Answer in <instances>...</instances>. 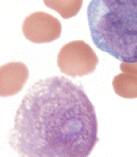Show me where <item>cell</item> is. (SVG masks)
<instances>
[{"label": "cell", "instance_id": "cell-1", "mask_svg": "<svg viewBox=\"0 0 137 157\" xmlns=\"http://www.w3.org/2000/svg\"><path fill=\"white\" fill-rule=\"evenodd\" d=\"M98 141L94 104L82 86L57 75L25 92L9 139L14 152L29 157H86Z\"/></svg>", "mask_w": 137, "mask_h": 157}, {"label": "cell", "instance_id": "cell-2", "mask_svg": "<svg viewBox=\"0 0 137 157\" xmlns=\"http://www.w3.org/2000/svg\"><path fill=\"white\" fill-rule=\"evenodd\" d=\"M86 13L98 49L121 62H137V0H92Z\"/></svg>", "mask_w": 137, "mask_h": 157}, {"label": "cell", "instance_id": "cell-3", "mask_svg": "<svg viewBox=\"0 0 137 157\" xmlns=\"http://www.w3.org/2000/svg\"><path fill=\"white\" fill-rule=\"evenodd\" d=\"M99 63L96 52L84 40L67 43L57 54V66L62 73L70 78H81L92 73Z\"/></svg>", "mask_w": 137, "mask_h": 157}, {"label": "cell", "instance_id": "cell-4", "mask_svg": "<svg viewBox=\"0 0 137 157\" xmlns=\"http://www.w3.org/2000/svg\"><path fill=\"white\" fill-rule=\"evenodd\" d=\"M22 33L34 44L51 43L60 38L62 25L57 18L45 12H34L24 20Z\"/></svg>", "mask_w": 137, "mask_h": 157}, {"label": "cell", "instance_id": "cell-5", "mask_svg": "<svg viewBox=\"0 0 137 157\" xmlns=\"http://www.w3.org/2000/svg\"><path fill=\"white\" fill-rule=\"evenodd\" d=\"M29 78V69L22 62H11L0 68V96L6 98L22 90Z\"/></svg>", "mask_w": 137, "mask_h": 157}, {"label": "cell", "instance_id": "cell-6", "mask_svg": "<svg viewBox=\"0 0 137 157\" xmlns=\"http://www.w3.org/2000/svg\"><path fill=\"white\" fill-rule=\"evenodd\" d=\"M113 88L117 96L124 99L137 98V75L123 72L113 78Z\"/></svg>", "mask_w": 137, "mask_h": 157}, {"label": "cell", "instance_id": "cell-7", "mask_svg": "<svg viewBox=\"0 0 137 157\" xmlns=\"http://www.w3.org/2000/svg\"><path fill=\"white\" fill-rule=\"evenodd\" d=\"M45 6L55 11L64 19L72 18L80 12L83 0H43Z\"/></svg>", "mask_w": 137, "mask_h": 157}, {"label": "cell", "instance_id": "cell-8", "mask_svg": "<svg viewBox=\"0 0 137 157\" xmlns=\"http://www.w3.org/2000/svg\"><path fill=\"white\" fill-rule=\"evenodd\" d=\"M120 70L122 72H129V73H134L137 75V62H121L120 64Z\"/></svg>", "mask_w": 137, "mask_h": 157}]
</instances>
